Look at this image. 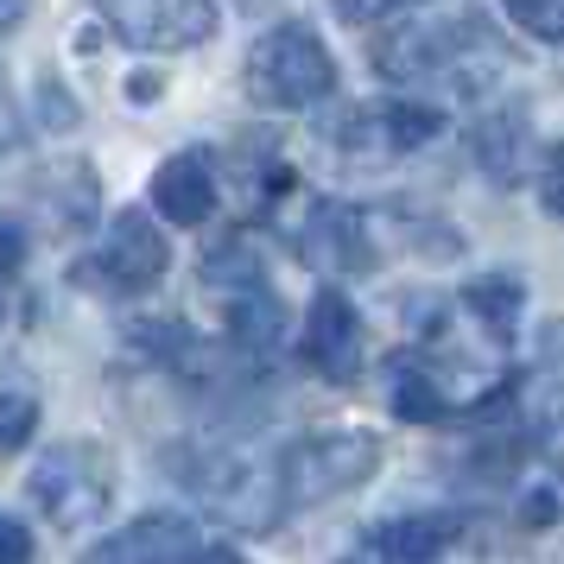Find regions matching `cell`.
Segmentation results:
<instances>
[{"mask_svg": "<svg viewBox=\"0 0 564 564\" xmlns=\"http://www.w3.org/2000/svg\"><path fill=\"white\" fill-rule=\"evenodd\" d=\"M387 83L406 89H437V96H488L508 77V45L495 39L482 13H400V26L381 32L375 45Z\"/></svg>", "mask_w": 564, "mask_h": 564, "instance_id": "cell-1", "label": "cell"}, {"mask_svg": "<svg viewBox=\"0 0 564 564\" xmlns=\"http://www.w3.org/2000/svg\"><path fill=\"white\" fill-rule=\"evenodd\" d=\"M159 463L191 488L197 508L216 513L235 533H273L285 520L280 463L273 457H248V451H229V444H172Z\"/></svg>", "mask_w": 564, "mask_h": 564, "instance_id": "cell-2", "label": "cell"}, {"mask_svg": "<svg viewBox=\"0 0 564 564\" xmlns=\"http://www.w3.org/2000/svg\"><path fill=\"white\" fill-rule=\"evenodd\" d=\"M248 96L273 115H299L336 96V57L324 45V32L305 20H280L248 45Z\"/></svg>", "mask_w": 564, "mask_h": 564, "instance_id": "cell-3", "label": "cell"}, {"mask_svg": "<svg viewBox=\"0 0 564 564\" xmlns=\"http://www.w3.org/2000/svg\"><path fill=\"white\" fill-rule=\"evenodd\" d=\"M280 463V501L292 508H324L336 495H356L361 482H375L387 463L381 432H361V425H330V432H305Z\"/></svg>", "mask_w": 564, "mask_h": 564, "instance_id": "cell-4", "label": "cell"}, {"mask_svg": "<svg viewBox=\"0 0 564 564\" xmlns=\"http://www.w3.org/2000/svg\"><path fill=\"white\" fill-rule=\"evenodd\" d=\"M26 501L52 520L57 533H89V527H102L108 508H115V463H108L102 444H89V437L52 444L45 457L32 463Z\"/></svg>", "mask_w": 564, "mask_h": 564, "instance_id": "cell-5", "label": "cell"}, {"mask_svg": "<svg viewBox=\"0 0 564 564\" xmlns=\"http://www.w3.org/2000/svg\"><path fill=\"white\" fill-rule=\"evenodd\" d=\"M165 267H172V248H165L159 223L147 209H121L108 223L102 248L77 267V280L96 285V292H115V299H140V292H153L165 280Z\"/></svg>", "mask_w": 564, "mask_h": 564, "instance_id": "cell-6", "label": "cell"}, {"mask_svg": "<svg viewBox=\"0 0 564 564\" xmlns=\"http://www.w3.org/2000/svg\"><path fill=\"white\" fill-rule=\"evenodd\" d=\"M102 26L147 57H172V52H197L204 39H216L223 13L209 0H108Z\"/></svg>", "mask_w": 564, "mask_h": 564, "instance_id": "cell-7", "label": "cell"}, {"mask_svg": "<svg viewBox=\"0 0 564 564\" xmlns=\"http://www.w3.org/2000/svg\"><path fill=\"white\" fill-rule=\"evenodd\" d=\"M292 248L324 267V273H368L375 267V229L368 209L343 204V197H305V216L292 223Z\"/></svg>", "mask_w": 564, "mask_h": 564, "instance_id": "cell-8", "label": "cell"}, {"mask_svg": "<svg viewBox=\"0 0 564 564\" xmlns=\"http://www.w3.org/2000/svg\"><path fill=\"white\" fill-rule=\"evenodd\" d=\"M305 361L330 387L361 381V368H368V324L343 285H317V299L305 305Z\"/></svg>", "mask_w": 564, "mask_h": 564, "instance_id": "cell-9", "label": "cell"}, {"mask_svg": "<svg viewBox=\"0 0 564 564\" xmlns=\"http://www.w3.org/2000/svg\"><path fill=\"white\" fill-rule=\"evenodd\" d=\"M204 558V533L184 513H140L102 545H89L83 564H197Z\"/></svg>", "mask_w": 564, "mask_h": 564, "instance_id": "cell-10", "label": "cell"}, {"mask_svg": "<svg viewBox=\"0 0 564 564\" xmlns=\"http://www.w3.org/2000/svg\"><path fill=\"white\" fill-rule=\"evenodd\" d=\"M147 204H153L165 223H178V229L209 223V216H216V165H209L204 147H184V153L165 159L153 172V184H147Z\"/></svg>", "mask_w": 564, "mask_h": 564, "instance_id": "cell-11", "label": "cell"}, {"mask_svg": "<svg viewBox=\"0 0 564 564\" xmlns=\"http://www.w3.org/2000/svg\"><path fill=\"white\" fill-rule=\"evenodd\" d=\"M463 539V513H400V520H381L361 558L375 564H444L451 545Z\"/></svg>", "mask_w": 564, "mask_h": 564, "instance_id": "cell-12", "label": "cell"}, {"mask_svg": "<svg viewBox=\"0 0 564 564\" xmlns=\"http://www.w3.org/2000/svg\"><path fill=\"white\" fill-rule=\"evenodd\" d=\"M444 128V108L437 102H381L375 115H356V128L343 133L356 153H419L432 133Z\"/></svg>", "mask_w": 564, "mask_h": 564, "instance_id": "cell-13", "label": "cell"}, {"mask_svg": "<svg viewBox=\"0 0 564 564\" xmlns=\"http://www.w3.org/2000/svg\"><path fill=\"white\" fill-rule=\"evenodd\" d=\"M469 140H476L482 172H495L501 184H520L533 172V121H527V108H488Z\"/></svg>", "mask_w": 564, "mask_h": 564, "instance_id": "cell-14", "label": "cell"}, {"mask_svg": "<svg viewBox=\"0 0 564 564\" xmlns=\"http://www.w3.org/2000/svg\"><path fill=\"white\" fill-rule=\"evenodd\" d=\"M285 305L273 285H260V292H241V299H229V311H223V330H229V343L241 349L248 361H267L273 349L285 343Z\"/></svg>", "mask_w": 564, "mask_h": 564, "instance_id": "cell-15", "label": "cell"}, {"mask_svg": "<svg viewBox=\"0 0 564 564\" xmlns=\"http://www.w3.org/2000/svg\"><path fill=\"white\" fill-rule=\"evenodd\" d=\"M393 412H400L406 425H444V419L463 412V400L444 387V375H437L432 361L406 356L400 368H393Z\"/></svg>", "mask_w": 564, "mask_h": 564, "instance_id": "cell-16", "label": "cell"}, {"mask_svg": "<svg viewBox=\"0 0 564 564\" xmlns=\"http://www.w3.org/2000/svg\"><path fill=\"white\" fill-rule=\"evenodd\" d=\"M463 311H469V324L488 330V343H513L520 311H527V285L513 273H482V280L463 285Z\"/></svg>", "mask_w": 564, "mask_h": 564, "instance_id": "cell-17", "label": "cell"}, {"mask_svg": "<svg viewBox=\"0 0 564 564\" xmlns=\"http://www.w3.org/2000/svg\"><path fill=\"white\" fill-rule=\"evenodd\" d=\"M204 285L229 292V299H241V292H260V285H267V260H260V248L248 241V235L235 229V235H223V241H209Z\"/></svg>", "mask_w": 564, "mask_h": 564, "instance_id": "cell-18", "label": "cell"}, {"mask_svg": "<svg viewBox=\"0 0 564 564\" xmlns=\"http://www.w3.org/2000/svg\"><path fill=\"white\" fill-rule=\"evenodd\" d=\"M32 432H39V400L20 393V387H0V457L26 451Z\"/></svg>", "mask_w": 564, "mask_h": 564, "instance_id": "cell-19", "label": "cell"}, {"mask_svg": "<svg viewBox=\"0 0 564 564\" xmlns=\"http://www.w3.org/2000/svg\"><path fill=\"white\" fill-rule=\"evenodd\" d=\"M39 545H32V527L13 508H0V564H32Z\"/></svg>", "mask_w": 564, "mask_h": 564, "instance_id": "cell-20", "label": "cell"}, {"mask_svg": "<svg viewBox=\"0 0 564 564\" xmlns=\"http://www.w3.org/2000/svg\"><path fill=\"white\" fill-rule=\"evenodd\" d=\"M513 26L539 32L545 45H558L564 39V7H513Z\"/></svg>", "mask_w": 564, "mask_h": 564, "instance_id": "cell-21", "label": "cell"}, {"mask_svg": "<svg viewBox=\"0 0 564 564\" xmlns=\"http://www.w3.org/2000/svg\"><path fill=\"white\" fill-rule=\"evenodd\" d=\"M20 273V235L0 229V317H7V280Z\"/></svg>", "mask_w": 564, "mask_h": 564, "instance_id": "cell-22", "label": "cell"}, {"mask_svg": "<svg viewBox=\"0 0 564 564\" xmlns=\"http://www.w3.org/2000/svg\"><path fill=\"white\" fill-rule=\"evenodd\" d=\"M552 508H558V495L552 488H533L527 495V527H552Z\"/></svg>", "mask_w": 564, "mask_h": 564, "instance_id": "cell-23", "label": "cell"}, {"mask_svg": "<svg viewBox=\"0 0 564 564\" xmlns=\"http://www.w3.org/2000/svg\"><path fill=\"white\" fill-rule=\"evenodd\" d=\"M197 564H248V558H241L235 545H216V539H204V558H197Z\"/></svg>", "mask_w": 564, "mask_h": 564, "instance_id": "cell-24", "label": "cell"}, {"mask_svg": "<svg viewBox=\"0 0 564 564\" xmlns=\"http://www.w3.org/2000/svg\"><path fill=\"white\" fill-rule=\"evenodd\" d=\"M13 133H20V115H13L7 96H0V147H13Z\"/></svg>", "mask_w": 564, "mask_h": 564, "instance_id": "cell-25", "label": "cell"}, {"mask_svg": "<svg viewBox=\"0 0 564 564\" xmlns=\"http://www.w3.org/2000/svg\"><path fill=\"white\" fill-rule=\"evenodd\" d=\"M343 564H375V558H361V552H356V558H343Z\"/></svg>", "mask_w": 564, "mask_h": 564, "instance_id": "cell-26", "label": "cell"}]
</instances>
